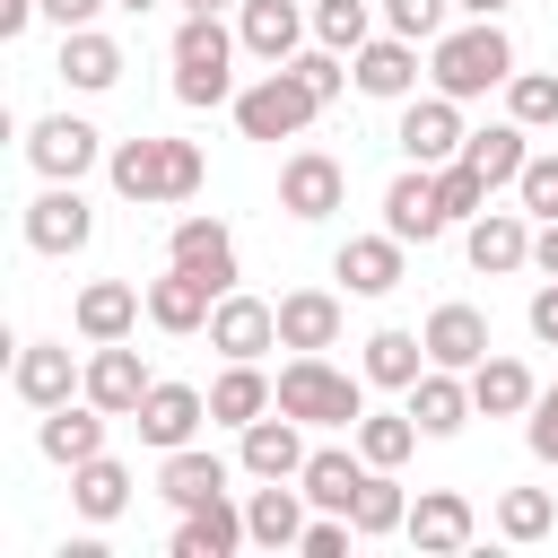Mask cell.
Segmentation results:
<instances>
[{
    "instance_id": "603a6c76",
    "label": "cell",
    "mask_w": 558,
    "mask_h": 558,
    "mask_svg": "<svg viewBox=\"0 0 558 558\" xmlns=\"http://www.w3.org/2000/svg\"><path fill=\"white\" fill-rule=\"evenodd\" d=\"M262 410H279V384L262 375V357H227V375L209 384V418H227V427H253Z\"/></svg>"
},
{
    "instance_id": "9c48e42d",
    "label": "cell",
    "mask_w": 558,
    "mask_h": 558,
    "mask_svg": "<svg viewBox=\"0 0 558 558\" xmlns=\"http://www.w3.org/2000/svg\"><path fill=\"white\" fill-rule=\"evenodd\" d=\"M349 78H357V96L401 105V96L418 87V44H410V35H366V44L349 52Z\"/></svg>"
},
{
    "instance_id": "8fae6325",
    "label": "cell",
    "mask_w": 558,
    "mask_h": 558,
    "mask_svg": "<svg viewBox=\"0 0 558 558\" xmlns=\"http://www.w3.org/2000/svg\"><path fill=\"white\" fill-rule=\"evenodd\" d=\"M26 157H35L52 183H78V174L96 166V122H78V113H44V122L26 131Z\"/></svg>"
},
{
    "instance_id": "8992f818",
    "label": "cell",
    "mask_w": 558,
    "mask_h": 558,
    "mask_svg": "<svg viewBox=\"0 0 558 558\" xmlns=\"http://www.w3.org/2000/svg\"><path fill=\"white\" fill-rule=\"evenodd\" d=\"M462 140H471L462 131V96H445V87L436 96H401V157L410 166H453Z\"/></svg>"
},
{
    "instance_id": "f546056e",
    "label": "cell",
    "mask_w": 558,
    "mask_h": 558,
    "mask_svg": "<svg viewBox=\"0 0 558 558\" xmlns=\"http://www.w3.org/2000/svg\"><path fill=\"white\" fill-rule=\"evenodd\" d=\"M70 323H78L87 340H122V331L140 323V288H131V279H87L78 305H70Z\"/></svg>"
},
{
    "instance_id": "bcb514c9",
    "label": "cell",
    "mask_w": 558,
    "mask_h": 558,
    "mask_svg": "<svg viewBox=\"0 0 558 558\" xmlns=\"http://www.w3.org/2000/svg\"><path fill=\"white\" fill-rule=\"evenodd\" d=\"M288 70H296V78H305V87H314V105H331V96H340V87H349V70H340V52H331V44H323V52H296V61H288Z\"/></svg>"
},
{
    "instance_id": "30bf717a",
    "label": "cell",
    "mask_w": 558,
    "mask_h": 558,
    "mask_svg": "<svg viewBox=\"0 0 558 558\" xmlns=\"http://www.w3.org/2000/svg\"><path fill=\"white\" fill-rule=\"evenodd\" d=\"M131 418H140V445L174 453V445H192V436H201V418H209V392H192V384H148V401H140Z\"/></svg>"
},
{
    "instance_id": "816d5d0a",
    "label": "cell",
    "mask_w": 558,
    "mask_h": 558,
    "mask_svg": "<svg viewBox=\"0 0 558 558\" xmlns=\"http://www.w3.org/2000/svg\"><path fill=\"white\" fill-rule=\"evenodd\" d=\"M532 262L558 279V218H541V235H532Z\"/></svg>"
},
{
    "instance_id": "2e32d148",
    "label": "cell",
    "mask_w": 558,
    "mask_h": 558,
    "mask_svg": "<svg viewBox=\"0 0 558 558\" xmlns=\"http://www.w3.org/2000/svg\"><path fill=\"white\" fill-rule=\"evenodd\" d=\"M209 314H218V288H209L201 270L166 262V279H148V323H157V331H201Z\"/></svg>"
},
{
    "instance_id": "b9f144b4",
    "label": "cell",
    "mask_w": 558,
    "mask_h": 558,
    "mask_svg": "<svg viewBox=\"0 0 558 558\" xmlns=\"http://www.w3.org/2000/svg\"><path fill=\"white\" fill-rule=\"evenodd\" d=\"M314 35H323L331 52H357V44L375 35V9H366V0H314Z\"/></svg>"
},
{
    "instance_id": "ffe728a7",
    "label": "cell",
    "mask_w": 558,
    "mask_h": 558,
    "mask_svg": "<svg viewBox=\"0 0 558 558\" xmlns=\"http://www.w3.org/2000/svg\"><path fill=\"white\" fill-rule=\"evenodd\" d=\"M462 253H471V270H523V262H532L523 209H480V218L462 227Z\"/></svg>"
},
{
    "instance_id": "74e56055",
    "label": "cell",
    "mask_w": 558,
    "mask_h": 558,
    "mask_svg": "<svg viewBox=\"0 0 558 558\" xmlns=\"http://www.w3.org/2000/svg\"><path fill=\"white\" fill-rule=\"evenodd\" d=\"M462 157H471L488 183H514L532 148H523V122H488V131H471V140H462Z\"/></svg>"
},
{
    "instance_id": "d6a6232c",
    "label": "cell",
    "mask_w": 558,
    "mask_h": 558,
    "mask_svg": "<svg viewBox=\"0 0 558 558\" xmlns=\"http://www.w3.org/2000/svg\"><path fill=\"white\" fill-rule=\"evenodd\" d=\"M244 52H262L270 70L279 61H296V44H305V17H296V0H244Z\"/></svg>"
},
{
    "instance_id": "9f6ffc18",
    "label": "cell",
    "mask_w": 558,
    "mask_h": 558,
    "mask_svg": "<svg viewBox=\"0 0 558 558\" xmlns=\"http://www.w3.org/2000/svg\"><path fill=\"white\" fill-rule=\"evenodd\" d=\"M113 9H157V0H113Z\"/></svg>"
},
{
    "instance_id": "7dc6e473",
    "label": "cell",
    "mask_w": 558,
    "mask_h": 558,
    "mask_svg": "<svg viewBox=\"0 0 558 558\" xmlns=\"http://www.w3.org/2000/svg\"><path fill=\"white\" fill-rule=\"evenodd\" d=\"M532 453H541V462H558V384H549V392H532Z\"/></svg>"
},
{
    "instance_id": "c3c4849f",
    "label": "cell",
    "mask_w": 558,
    "mask_h": 558,
    "mask_svg": "<svg viewBox=\"0 0 558 558\" xmlns=\"http://www.w3.org/2000/svg\"><path fill=\"white\" fill-rule=\"evenodd\" d=\"M349 532H357V523H349V514H331V523H305V541H296V549H305V558H340V549H349Z\"/></svg>"
},
{
    "instance_id": "7bdbcfd3",
    "label": "cell",
    "mask_w": 558,
    "mask_h": 558,
    "mask_svg": "<svg viewBox=\"0 0 558 558\" xmlns=\"http://www.w3.org/2000/svg\"><path fill=\"white\" fill-rule=\"evenodd\" d=\"M436 192H445V209H453V218L471 227V218L488 209V192H497V183H488V174H480L471 157H453V166H436Z\"/></svg>"
},
{
    "instance_id": "7402d4cb",
    "label": "cell",
    "mask_w": 558,
    "mask_h": 558,
    "mask_svg": "<svg viewBox=\"0 0 558 558\" xmlns=\"http://www.w3.org/2000/svg\"><path fill=\"white\" fill-rule=\"evenodd\" d=\"M488 349H497V340H488V314H480V305H436V314H427V357H436V366H462V375H471Z\"/></svg>"
},
{
    "instance_id": "5b68a950",
    "label": "cell",
    "mask_w": 558,
    "mask_h": 558,
    "mask_svg": "<svg viewBox=\"0 0 558 558\" xmlns=\"http://www.w3.org/2000/svg\"><path fill=\"white\" fill-rule=\"evenodd\" d=\"M314 113H323V105H314V87H305L288 61H279L262 87H244V96H235V122H244V140H296Z\"/></svg>"
},
{
    "instance_id": "1f68e13d",
    "label": "cell",
    "mask_w": 558,
    "mask_h": 558,
    "mask_svg": "<svg viewBox=\"0 0 558 558\" xmlns=\"http://www.w3.org/2000/svg\"><path fill=\"white\" fill-rule=\"evenodd\" d=\"M157 497H174V506H209V497H227V462L201 453V445H174V453L157 462Z\"/></svg>"
},
{
    "instance_id": "6da1fadb",
    "label": "cell",
    "mask_w": 558,
    "mask_h": 558,
    "mask_svg": "<svg viewBox=\"0 0 558 558\" xmlns=\"http://www.w3.org/2000/svg\"><path fill=\"white\" fill-rule=\"evenodd\" d=\"M279 410L305 418V427H357V418H366V392H357V375H340L323 349H296V357L279 366Z\"/></svg>"
},
{
    "instance_id": "44dd1931",
    "label": "cell",
    "mask_w": 558,
    "mask_h": 558,
    "mask_svg": "<svg viewBox=\"0 0 558 558\" xmlns=\"http://www.w3.org/2000/svg\"><path fill=\"white\" fill-rule=\"evenodd\" d=\"M471 523H480V514H471V497H462V488H427V497L410 506V523H401V532H410L427 558H453V549L471 541Z\"/></svg>"
},
{
    "instance_id": "db71d44e",
    "label": "cell",
    "mask_w": 558,
    "mask_h": 558,
    "mask_svg": "<svg viewBox=\"0 0 558 558\" xmlns=\"http://www.w3.org/2000/svg\"><path fill=\"white\" fill-rule=\"evenodd\" d=\"M453 9H471V17H497V9H506V0H453Z\"/></svg>"
},
{
    "instance_id": "836d02e7",
    "label": "cell",
    "mask_w": 558,
    "mask_h": 558,
    "mask_svg": "<svg viewBox=\"0 0 558 558\" xmlns=\"http://www.w3.org/2000/svg\"><path fill=\"white\" fill-rule=\"evenodd\" d=\"M427 366H436V357H427V331H401V323H392V331H375V340H366V384L410 392Z\"/></svg>"
},
{
    "instance_id": "52a82bcc",
    "label": "cell",
    "mask_w": 558,
    "mask_h": 558,
    "mask_svg": "<svg viewBox=\"0 0 558 558\" xmlns=\"http://www.w3.org/2000/svg\"><path fill=\"white\" fill-rule=\"evenodd\" d=\"M384 227H392L401 244H436V235L453 227V209H445V192H436V166H401V174H392Z\"/></svg>"
},
{
    "instance_id": "f6af8a7d",
    "label": "cell",
    "mask_w": 558,
    "mask_h": 558,
    "mask_svg": "<svg viewBox=\"0 0 558 558\" xmlns=\"http://www.w3.org/2000/svg\"><path fill=\"white\" fill-rule=\"evenodd\" d=\"M445 9H453V0H384L392 35H410V44H436V35H445Z\"/></svg>"
},
{
    "instance_id": "f5cc1de1",
    "label": "cell",
    "mask_w": 558,
    "mask_h": 558,
    "mask_svg": "<svg viewBox=\"0 0 558 558\" xmlns=\"http://www.w3.org/2000/svg\"><path fill=\"white\" fill-rule=\"evenodd\" d=\"M44 0H0V35H26V17H35Z\"/></svg>"
},
{
    "instance_id": "4316f807",
    "label": "cell",
    "mask_w": 558,
    "mask_h": 558,
    "mask_svg": "<svg viewBox=\"0 0 558 558\" xmlns=\"http://www.w3.org/2000/svg\"><path fill=\"white\" fill-rule=\"evenodd\" d=\"M244 523H253L262 549H296V541H305V488H296V480H262L253 506H244Z\"/></svg>"
},
{
    "instance_id": "d6986e66",
    "label": "cell",
    "mask_w": 558,
    "mask_h": 558,
    "mask_svg": "<svg viewBox=\"0 0 558 558\" xmlns=\"http://www.w3.org/2000/svg\"><path fill=\"white\" fill-rule=\"evenodd\" d=\"M366 471H375L366 453H349V445H314V453H305V471H296V488H305L323 514H349V506H357V488H366Z\"/></svg>"
},
{
    "instance_id": "277c9868",
    "label": "cell",
    "mask_w": 558,
    "mask_h": 558,
    "mask_svg": "<svg viewBox=\"0 0 558 558\" xmlns=\"http://www.w3.org/2000/svg\"><path fill=\"white\" fill-rule=\"evenodd\" d=\"M244 35H227L218 17H183L174 26V96L183 105H227V61Z\"/></svg>"
},
{
    "instance_id": "cb8c5ba5",
    "label": "cell",
    "mask_w": 558,
    "mask_h": 558,
    "mask_svg": "<svg viewBox=\"0 0 558 558\" xmlns=\"http://www.w3.org/2000/svg\"><path fill=\"white\" fill-rule=\"evenodd\" d=\"M105 418H113V410H96V401H61V410H44V462L78 471L87 453H105Z\"/></svg>"
},
{
    "instance_id": "ba28073f",
    "label": "cell",
    "mask_w": 558,
    "mask_h": 558,
    "mask_svg": "<svg viewBox=\"0 0 558 558\" xmlns=\"http://www.w3.org/2000/svg\"><path fill=\"white\" fill-rule=\"evenodd\" d=\"M349 201V174H340V157H323V148H296L288 166H279V209L288 218H331Z\"/></svg>"
},
{
    "instance_id": "f907efd6",
    "label": "cell",
    "mask_w": 558,
    "mask_h": 558,
    "mask_svg": "<svg viewBox=\"0 0 558 558\" xmlns=\"http://www.w3.org/2000/svg\"><path fill=\"white\" fill-rule=\"evenodd\" d=\"M96 9H105V0H44V17H61V35H70V26H87Z\"/></svg>"
},
{
    "instance_id": "484cf974",
    "label": "cell",
    "mask_w": 558,
    "mask_h": 558,
    "mask_svg": "<svg viewBox=\"0 0 558 558\" xmlns=\"http://www.w3.org/2000/svg\"><path fill=\"white\" fill-rule=\"evenodd\" d=\"M480 401H471V384H462V366H427L418 384H410V418L427 427V436H453L462 418H471Z\"/></svg>"
},
{
    "instance_id": "f1b7e54d",
    "label": "cell",
    "mask_w": 558,
    "mask_h": 558,
    "mask_svg": "<svg viewBox=\"0 0 558 558\" xmlns=\"http://www.w3.org/2000/svg\"><path fill=\"white\" fill-rule=\"evenodd\" d=\"M331 270H340L357 296H384V288H401V235H392V227H384V235H349Z\"/></svg>"
},
{
    "instance_id": "4dcf8cb0",
    "label": "cell",
    "mask_w": 558,
    "mask_h": 558,
    "mask_svg": "<svg viewBox=\"0 0 558 558\" xmlns=\"http://www.w3.org/2000/svg\"><path fill=\"white\" fill-rule=\"evenodd\" d=\"M331 340H340V296L331 288L279 296V349H331Z\"/></svg>"
},
{
    "instance_id": "3957f363",
    "label": "cell",
    "mask_w": 558,
    "mask_h": 558,
    "mask_svg": "<svg viewBox=\"0 0 558 558\" xmlns=\"http://www.w3.org/2000/svg\"><path fill=\"white\" fill-rule=\"evenodd\" d=\"M201 148L192 140H122L113 148V192L122 201H192L201 192Z\"/></svg>"
},
{
    "instance_id": "e0dca14e",
    "label": "cell",
    "mask_w": 558,
    "mask_h": 558,
    "mask_svg": "<svg viewBox=\"0 0 558 558\" xmlns=\"http://www.w3.org/2000/svg\"><path fill=\"white\" fill-rule=\"evenodd\" d=\"M9 384H17V401H35V410H61L70 392H87V375L70 366V349H61V340H26Z\"/></svg>"
},
{
    "instance_id": "ac0fdd59",
    "label": "cell",
    "mask_w": 558,
    "mask_h": 558,
    "mask_svg": "<svg viewBox=\"0 0 558 558\" xmlns=\"http://www.w3.org/2000/svg\"><path fill=\"white\" fill-rule=\"evenodd\" d=\"M244 471H253V480H296V471H305V418L262 410V418L244 427Z\"/></svg>"
},
{
    "instance_id": "ee69618b",
    "label": "cell",
    "mask_w": 558,
    "mask_h": 558,
    "mask_svg": "<svg viewBox=\"0 0 558 558\" xmlns=\"http://www.w3.org/2000/svg\"><path fill=\"white\" fill-rule=\"evenodd\" d=\"M514 201H523V218H558V157H523Z\"/></svg>"
},
{
    "instance_id": "9a60e30c",
    "label": "cell",
    "mask_w": 558,
    "mask_h": 558,
    "mask_svg": "<svg viewBox=\"0 0 558 558\" xmlns=\"http://www.w3.org/2000/svg\"><path fill=\"white\" fill-rule=\"evenodd\" d=\"M166 262H183V270H201L218 296L235 288V235L218 227V218H174V235H166Z\"/></svg>"
},
{
    "instance_id": "681fc988",
    "label": "cell",
    "mask_w": 558,
    "mask_h": 558,
    "mask_svg": "<svg viewBox=\"0 0 558 558\" xmlns=\"http://www.w3.org/2000/svg\"><path fill=\"white\" fill-rule=\"evenodd\" d=\"M532 340H549V349H558V279L532 296Z\"/></svg>"
},
{
    "instance_id": "f35d334b",
    "label": "cell",
    "mask_w": 558,
    "mask_h": 558,
    "mask_svg": "<svg viewBox=\"0 0 558 558\" xmlns=\"http://www.w3.org/2000/svg\"><path fill=\"white\" fill-rule=\"evenodd\" d=\"M349 523H357V532H401V523H410V497H401V480H392V471H366V488H357Z\"/></svg>"
},
{
    "instance_id": "83f0119b",
    "label": "cell",
    "mask_w": 558,
    "mask_h": 558,
    "mask_svg": "<svg viewBox=\"0 0 558 558\" xmlns=\"http://www.w3.org/2000/svg\"><path fill=\"white\" fill-rule=\"evenodd\" d=\"M235 541H253V523H244L227 497H209V506H183V523H174V558H227Z\"/></svg>"
},
{
    "instance_id": "e575fe53",
    "label": "cell",
    "mask_w": 558,
    "mask_h": 558,
    "mask_svg": "<svg viewBox=\"0 0 558 558\" xmlns=\"http://www.w3.org/2000/svg\"><path fill=\"white\" fill-rule=\"evenodd\" d=\"M70 506H78L87 523H113V514L131 506V471H122L113 453H87V462L70 471Z\"/></svg>"
},
{
    "instance_id": "8d00e7d4",
    "label": "cell",
    "mask_w": 558,
    "mask_h": 558,
    "mask_svg": "<svg viewBox=\"0 0 558 558\" xmlns=\"http://www.w3.org/2000/svg\"><path fill=\"white\" fill-rule=\"evenodd\" d=\"M349 436H357V453H366L375 471H401V462H410V445H418L427 427H418L410 410H375V418H357Z\"/></svg>"
},
{
    "instance_id": "7c38bea8",
    "label": "cell",
    "mask_w": 558,
    "mask_h": 558,
    "mask_svg": "<svg viewBox=\"0 0 558 558\" xmlns=\"http://www.w3.org/2000/svg\"><path fill=\"white\" fill-rule=\"evenodd\" d=\"M209 349H227V357H262V349H279V305L227 288L218 314H209Z\"/></svg>"
},
{
    "instance_id": "7a4b0ae2",
    "label": "cell",
    "mask_w": 558,
    "mask_h": 558,
    "mask_svg": "<svg viewBox=\"0 0 558 558\" xmlns=\"http://www.w3.org/2000/svg\"><path fill=\"white\" fill-rule=\"evenodd\" d=\"M514 78V44L497 17H471V26H445L436 35V87L445 96H488Z\"/></svg>"
},
{
    "instance_id": "ab89813d",
    "label": "cell",
    "mask_w": 558,
    "mask_h": 558,
    "mask_svg": "<svg viewBox=\"0 0 558 558\" xmlns=\"http://www.w3.org/2000/svg\"><path fill=\"white\" fill-rule=\"evenodd\" d=\"M506 113H514L523 131H558V78H549V70H514V78H506Z\"/></svg>"
},
{
    "instance_id": "d4e9b609",
    "label": "cell",
    "mask_w": 558,
    "mask_h": 558,
    "mask_svg": "<svg viewBox=\"0 0 558 558\" xmlns=\"http://www.w3.org/2000/svg\"><path fill=\"white\" fill-rule=\"evenodd\" d=\"M532 392H541V384H532L523 357H497V349H488V357L471 366V401H480V418H523Z\"/></svg>"
},
{
    "instance_id": "4fadbf2b",
    "label": "cell",
    "mask_w": 558,
    "mask_h": 558,
    "mask_svg": "<svg viewBox=\"0 0 558 558\" xmlns=\"http://www.w3.org/2000/svg\"><path fill=\"white\" fill-rule=\"evenodd\" d=\"M148 366H140V349H122V340H96V357H87V401L96 410H113V418H131L140 401H148Z\"/></svg>"
},
{
    "instance_id": "5bb4252c",
    "label": "cell",
    "mask_w": 558,
    "mask_h": 558,
    "mask_svg": "<svg viewBox=\"0 0 558 558\" xmlns=\"http://www.w3.org/2000/svg\"><path fill=\"white\" fill-rule=\"evenodd\" d=\"M87 235H96V209L78 201V183H52V192L26 209V244H35V253H78Z\"/></svg>"
},
{
    "instance_id": "60d3db41",
    "label": "cell",
    "mask_w": 558,
    "mask_h": 558,
    "mask_svg": "<svg viewBox=\"0 0 558 558\" xmlns=\"http://www.w3.org/2000/svg\"><path fill=\"white\" fill-rule=\"evenodd\" d=\"M549 523H558L549 488H506V497H497V532H506V541H541Z\"/></svg>"
},
{
    "instance_id": "d590c367",
    "label": "cell",
    "mask_w": 558,
    "mask_h": 558,
    "mask_svg": "<svg viewBox=\"0 0 558 558\" xmlns=\"http://www.w3.org/2000/svg\"><path fill=\"white\" fill-rule=\"evenodd\" d=\"M61 78H70V87H113V78H122V44L96 35V26H70V35H61Z\"/></svg>"
},
{
    "instance_id": "11a10c76",
    "label": "cell",
    "mask_w": 558,
    "mask_h": 558,
    "mask_svg": "<svg viewBox=\"0 0 558 558\" xmlns=\"http://www.w3.org/2000/svg\"><path fill=\"white\" fill-rule=\"evenodd\" d=\"M183 9H192V17H218V9H227V0H183Z\"/></svg>"
}]
</instances>
